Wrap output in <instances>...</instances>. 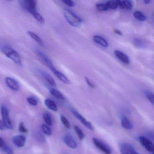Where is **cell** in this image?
Listing matches in <instances>:
<instances>
[{"instance_id": "1", "label": "cell", "mask_w": 154, "mask_h": 154, "mask_svg": "<svg viewBox=\"0 0 154 154\" xmlns=\"http://www.w3.org/2000/svg\"><path fill=\"white\" fill-rule=\"evenodd\" d=\"M1 50L7 57L12 60L17 65L19 66H22V61L19 54L11 47L8 45L3 46L2 47Z\"/></svg>"}, {"instance_id": "2", "label": "cell", "mask_w": 154, "mask_h": 154, "mask_svg": "<svg viewBox=\"0 0 154 154\" xmlns=\"http://www.w3.org/2000/svg\"><path fill=\"white\" fill-rule=\"evenodd\" d=\"M64 16L67 22L74 27H79L82 24V19L69 9H64Z\"/></svg>"}, {"instance_id": "3", "label": "cell", "mask_w": 154, "mask_h": 154, "mask_svg": "<svg viewBox=\"0 0 154 154\" xmlns=\"http://www.w3.org/2000/svg\"><path fill=\"white\" fill-rule=\"evenodd\" d=\"M19 2L22 8L29 13L37 11V2L35 0L20 1Z\"/></svg>"}, {"instance_id": "4", "label": "cell", "mask_w": 154, "mask_h": 154, "mask_svg": "<svg viewBox=\"0 0 154 154\" xmlns=\"http://www.w3.org/2000/svg\"><path fill=\"white\" fill-rule=\"evenodd\" d=\"M2 116V121L4 122L7 129H11L13 128L12 122L10 118L8 110L5 106H2L1 107Z\"/></svg>"}, {"instance_id": "5", "label": "cell", "mask_w": 154, "mask_h": 154, "mask_svg": "<svg viewBox=\"0 0 154 154\" xmlns=\"http://www.w3.org/2000/svg\"><path fill=\"white\" fill-rule=\"evenodd\" d=\"M140 144L146 149L147 151L153 153L154 150V146L153 142L147 138L143 136H140L139 137Z\"/></svg>"}, {"instance_id": "6", "label": "cell", "mask_w": 154, "mask_h": 154, "mask_svg": "<svg viewBox=\"0 0 154 154\" xmlns=\"http://www.w3.org/2000/svg\"><path fill=\"white\" fill-rule=\"evenodd\" d=\"M121 154H139L135 149L128 143H122L120 146Z\"/></svg>"}, {"instance_id": "7", "label": "cell", "mask_w": 154, "mask_h": 154, "mask_svg": "<svg viewBox=\"0 0 154 154\" xmlns=\"http://www.w3.org/2000/svg\"><path fill=\"white\" fill-rule=\"evenodd\" d=\"M72 112L73 114L76 117V119L79 120L87 128L91 130H93L94 129L91 123L90 122L87 121L83 116L81 115L78 112L74 109L72 110Z\"/></svg>"}, {"instance_id": "8", "label": "cell", "mask_w": 154, "mask_h": 154, "mask_svg": "<svg viewBox=\"0 0 154 154\" xmlns=\"http://www.w3.org/2000/svg\"><path fill=\"white\" fill-rule=\"evenodd\" d=\"M6 84L12 91H19L20 86L17 81L14 78L10 77H7L5 79Z\"/></svg>"}, {"instance_id": "9", "label": "cell", "mask_w": 154, "mask_h": 154, "mask_svg": "<svg viewBox=\"0 0 154 154\" xmlns=\"http://www.w3.org/2000/svg\"><path fill=\"white\" fill-rule=\"evenodd\" d=\"M93 141L94 144L95 146L98 148L101 151H102L105 154H111L110 149L101 141H100L97 139L95 138H93Z\"/></svg>"}, {"instance_id": "10", "label": "cell", "mask_w": 154, "mask_h": 154, "mask_svg": "<svg viewBox=\"0 0 154 154\" xmlns=\"http://www.w3.org/2000/svg\"><path fill=\"white\" fill-rule=\"evenodd\" d=\"M50 70L53 72L56 76V77L60 81L63 82V83L66 84H69L70 83V81H69L68 78H67L62 73V72L57 70L54 66L51 68Z\"/></svg>"}, {"instance_id": "11", "label": "cell", "mask_w": 154, "mask_h": 154, "mask_svg": "<svg viewBox=\"0 0 154 154\" xmlns=\"http://www.w3.org/2000/svg\"><path fill=\"white\" fill-rule=\"evenodd\" d=\"M13 143L18 147H22L26 144V137L23 135H16L13 137Z\"/></svg>"}, {"instance_id": "12", "label": "cell", "mask_w": 154, "mask_h": 154, "mask_svg": "<svg viewBox=\"0 0 154 154\" xmlns=\"http://www.w3.org/2000/svg\"><path fill=\"white\" fill-rule=\"evenodd\" d=\"M36 54L38 56V57L41 59V60L44 62V63L48 67L51 69L52 67H54V66L52 63V61L42 52L38 50H36Z\"/></svg>"}, {"instance_id": "13", "label": "cell", "mask_w": 154, "mask_h": 154, "mask_svg": "<svg viewBox=\"0 0 154 154\" xmlns=\"http://www.w3.org/2000/svg\"><path fill=\"white\" fill-rule=\"evenodd\" d=\"M64 141L66 146L71 148L75 149L77 147V145L76 141L72 135L69 134L66 135L64 138Z\"/></svg>"}, {"instance_id": "14", "label": "cell", "mask_w": 154, "mask_h": 154, "mask_svg": "<svg viewBox=\"0 0 154 154\" xmlns=\"http://www.w3.org/2000/svg\"><path fill=\"white\" fill-rule=\"evenodd\" d=\"M114 54L115 56L120 60L122 63L126 64H129L130 60L128 57L119 50H116L114 51Z\"/></svg>"}, {"instance_id": "15", "label": "cell", "mask_w": 154, "mask_h": 154, "mask_svg": "<svg viewBox=\"0 0 154 154\" xmlns=\"http://www.w3.org/2000/svg\"><path fill=\"white\" fill-rule=\"evenodd\" d=\"M40 73H41L42 76L45 79L46 81L52 87H56L57 85L56 83V82H55L53 77H52L49 74L43 71H40Z\"/></svg>"}, {"instance_id": "16", "label": "cell", "mask_w": 154, "mask_h": 154, "mask_svg": "<svg viewBox=\"0 0 154 154\" xmlns=\"http://www.w3.org/2000/svg\"><path fill=\"white\" fill-rule=\"evenodd\" d=\"M93 40L95 43L100 45L103 47L108 48L109 47L108 42L101 36L99 35H94L93 37Z\"/></svg>"}, {"instance_id": "17", "label": "cell", "mask_w": 154, "mask_h": 154, "mask_svg": "<svg viewBox=\"0 0 154 154\" xmlns=\"http://www.w3.org/2000/svg\"><path fill=\"white\" fill-rule=\"evenodd\" d=\"M119 7L122 9L131 10L132 8V3L130 1H118Z\"/></svg>"}, {"instance_id": "18", "label": "cell", "mask_w": 154, "mask_h": 154, "mask_svg": "<svg viewBox=\"0 0 154 154\" xmlns=\"http://www.w3.org/2000/svg\"><path fill=\"white\" fill-rule=\"evenodd\" d=\"M121 124L124 129L127 130L131 129L133 127L132 123L126 117H123L122 119Z\"/></svg>"}, {"instance_id": "19", "label": "cell", "mask_w": 154, "mask_h": 154, "mask_svg": "<svg viewBox=\"0 0 154 154\" xmlns=\"http://www.w3.org/2000/svg\"><path fill=\"white\" fill-rule=\"evenodd\" d=\"M46 106L51 110L57 112V107L54 102L50 99H46L45 101Z\"/></svg>"}, {"instance_id": "20", "label": "cell", "mask_w": 154, "mask_h": 154, "mask_svg": "<svg viewBox=\"0 0 154 154\" xmlns=\"http://www.w3.org/2000/svg\"><path fill=\"white\" fill-rule=\"evenodd\" d=\"M28 34L30 36V37L32 39H34L35 41H36L38 44H39L40 45L42 46H44V42H43L42 39L39 37V36L38 35L34 32L30 31H28Z\"/></svg>"}, {"instance_id": "21", "label": "cell", "mask_w": 154, "mask_h": 154, "mask_svg": "<svg viewBox=\"0 0 154 154\" xmlns=\"http://www.w3.org/2000/svg\"><path fill=\"white\" fill-rule=\"evenodd\" d=\"M49 90L50 93L54 97L57 98V99H59V100H65V98L64 97L63 95L58 90H56V89H54V88H50Z\"/></svg>"}, {"instance_id": "22", "label": "cell", "mask_w": 154, "mask_h": 154, "mask_svg": "<svg viewBox=\"0 0 154 154\" xmlns=\"http://www.w3.org/2000/svg\"><path fill=\"white\" fill-rule=\"evenodd\" d=\"M133 16L136 19L139 21H145L146 20V17L145 14L139 11H135L133 14Z\"/></svg>"}, {"instance_id": "23", "label": "cell", "mask_w": 154, "mask_h": 154, "mask_svg": "<svg viewBox=\"0 0 154 154\" xmlns=\"http://www.w3.org/2000/svg\"><path fill=\"white\" fill-rule=\"evenodd\" d=\"M106 6L108 8L114 10L119 8V1H110L107 2L106 3Z\"/></svg>"}, {"instance_id": "24", "label": "cell", "mask_w": 154, "mask_h": 154, "mask_svg": "<svg viewBox=\"0 0 154 154\" xmlns=\"http://www.w3.org/2000/svg\"><path fill=\"white\" fill-rule=\"evenodd\" d=\"M30 14L35 18V19L38 22L41 23H45V20L42 16L37 12V11H33Z\"/></svg>"}, {"instance_id": "25", "label": "cell", "mask_w": 154, "mask_h": 154, "mask_svg": "<svg viewBox=\"0 0 154 154\" xmlns=\"http://www.w3.org/2000/svg\"><path fill=\"white\" fill-rule=\"evenodd\" d=\"M74 129L79 139L80 140H82L85 138V135L83 132L77 126H74Z\"/></svg>"}, {"instance_id": "26", "label": "cell", "mask_w": 154, "mask_h": 154, "mask_svg": "<svg viewBox=\"0 0 154 154\" xmlns=\"http://www.w3.org/2000/svg\"><path fill=\"white\" fill-rule=\"evenodd\" d=\"M43 118L45 122L48 126H51L52 125V120L51 116L48 113H45L43 115Z\"/></svg>"}, {"instance_id": "27", "label": "cell", "mask_w": 154, "mask_h": 154, "mask_svg": "<svg viewBox=\"0 0 154 154\" xmlns=\"http://www.w3.org/2000/svg\"><path fill=\"white\" fill-rule=\"evenodd\" d=\"M42 130L46 135L50 136L52 134V130L46 124H43L42 126Z\"/></svg>"}, {"instance_id": "28", "label": "cell", "mask_w": 154, "mask_h": 154, "mask_svg": "<svg viewBox=\"0 0 154 154\" xmlns=\"http://www.w3.org/2000/svg\"><path fill=\"white\" fill-rule=\"evenodd\" d=\"M61 120L64 126L65 127L66 129H69L70 128L71 126H70V123H69L68 120L63 115H61Z\"/></svg>"}, {"instance_id": "29", "label": "cell", "mask_w": 154, "mask_h": 154, "mask_svg": "<svg viewBox=\"0 0 154 154\" xmlns=\"http://www.w3.org/2000/svg\"><path fill=\"white\" fill-rule=\"evenodd\" d=\"M1 149L7 154H14V152L12 149L6 144Z\"/></svg>"}, {"instance_id": "30", "label": "cell", "mask_w": 154, "mask_h": 154, "mask_svg": "<svg viewBox=\"0 0 154 154\" xmlns=\"http://www.w3.org/2000/svg\"><path fill=\"white\" fill-rule=\"evenodd\" d=\"M96 9L99 11L102 12V11H107L109 10L108 7L105 4H98L96 5Z\"/></svg>"}, {"instance_id": "31", "label": "cell", "mask_w": 154, "mask_h": 154, "mask_svg": "<svg viewBox=\"0 0 154 154\" xmlns=\"http://www.w3.org/2000/svg\"><path fill=\"white\" fill-rule=\"evenodd\" d=\"M27 101L29 103L33 105V106H37L38 103L37 100L35 97L30 96V97H28L27 99Z\"/></svg>"}, {"instance_id": "32", "label": "cell", "mask_w": 154, "mask_h": 154, "mask_svg": "<svg viewBox=\"0 0 154 154\" xmlns=\"http://www.w3.org/2000/svg\"><path fill=\"white\" fill-rule=\"evenodd\" d=\"M145 95L148 100L152 104H154V94L152 92L148 91H146L145 92Z\"/></svg>"}, {"instance_id": "33", "label": "cell", "mask_w": 154, "mask_h": 154, "mask_svg": "<svg viewBox=\"0 0 154 154\" xmlns=\"http://www.w3.org/2000/svg\"><path fill=\"white\" fill-rule=\"evenodd\" d=\"M19 131L22 133H26L28 132L27 129L26 128L23 122H20L19 125Z\"/></svg>"}, {"instance_id": "34", "label": "cell", "mask_w": 154, "mask_h": 154, "mask_svg": "<svg viewBox=\"0 0 154 154\" xmlns=\"http://www.w3.org/2000/svg\"><path fill=\"white\" fill-rule=\"evenodd\" d=\"M63 2L69 7H73L75 6L74 2L72 1H63Z\"/></svg>"}, {"instance_id": "35", "label": "cell", "mask_w": 154, "mask_h": 154, "mask_svg": "<svg viewBox=\"0 0 154 154\" xmlns=\"http://www.w3.org/2000/svg\"><path fill=\"white\" fill-rule=\"evenodd\" d=\"M85 81H86V83H87V84L89 85V86L91 87L92 88H94V85L91 82V81H90V79L87 77H85Z\"/></svg>"}, {"instance_id": "36", "label": "cell", "mask_w": 154, "mask_h": 154, "mask_svg": "<svg viewBox=\"0 0 154 154\" xmlns=\"http://www.w3.org/2000/svg\"><path fill=\"white\" fill-rule=\"evenodd\" d=\"M6 129H7V128H6L4 122L2 120H0V130L3 131L5 130Z\"/></svg>"}, {"instance_id": "37", "label": "cell", "mask_w": 154, "mask_h": 154, "mask_svg": "<svg viewBox=\"0 0 154 154\" xmlns=\"http://www.w3.org/2000/svg\"><path fill=\"white\" fill-rule=\"evenodd\" d=\"M6 144L4 140L1 137H0V148L1 149Z\"/></svg>"}, {"instance_id": "38", "label": "cell", "mask_w": 154, "mask_h": 154, "mask_svg": "<svg viewBox=\"0 0 154 154\" xmlns=\"http://www.w3.org/2000/svg\"><path fill=\"white\" fill-rule=\"evenodd\" d=\"M38 140L40 141H44L45 140V137L42 134H39L38 135Z\"/></svg>"}, {"instance_id": "39", "label": "cell", "mask_w": 154, "mask_h": 154, "mask_svg": "<svg viewBox=\"0 0 154 154\" xmlns=\"http://www.w3.org/2000/svg\"><path fill=\"white\" fill-rule=\"evenodd\" d=\"M113 31H114V33L117 34V35H122V34L121 31H120L119 29H114V30H113Z\"/></svg>"}, {"instance_id": "40", "label": "cell", "mask_w": 154, "mask_h": 154, "mask_svg": "<svg viewBox=\"0 0 154 154\" xmlns=\"http://www.w3.org/2000/svg\"><path fill=\"white\" fill-rule=\"evenodd\" d=\"M144 3H145V4H148L150 3V1H149V0H145V1H144Z\"/></svg>"}]
</instances>
